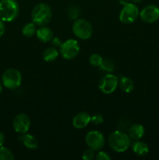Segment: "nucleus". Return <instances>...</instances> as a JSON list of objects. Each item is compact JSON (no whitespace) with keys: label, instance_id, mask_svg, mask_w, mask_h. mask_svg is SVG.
<instances>
[{"label":"nucleus","instance_id":"nucleus-1","mask_svg":"<svg viewBox=\"0 0 159 160\" xmlns=\"http://www.w3.org/2000/svg\"><path fill=\"white\" fill-rule=\"evenodd\" d=\"M52 10L50 6L46 3H39L35 6L31 12L32 21L37 26H46L51 20Z\"/></svg>","mask_w":159,"mask_h":160},{"label":"nucleus","instance_id":"nucleus-31","mask_svg":"<svg viewBox=\"0 0 159 160\" xmlns=\"http://www.w3.org/2000/svg\"><path fill=\"white\" fill-rule=\"evenodd\" d=\"M131 2H132V3H140L142 1H143V0H130Z\"/></svg>","mask_w":159,"mask_h":160},{"label":"nucleus","instance_id":"nucleus-14","mask_svg":"<svg viewBox=\"0 0 159 160\" xmlns=\"http://www.w3.org/2000/svg\"><path fill=\"white\" fill-rule=\"evenodd\" d=\"M36 36L40 42L46 43L51 42V39L53 38V31L48 27H41L36 31Z\"/></svg>","mask_w":159,"mask_h":160},{"label":"nucleus","instance_id":"nucleus-32","mask_svg":"<svg viewBox=\"0 0 159 160\" xmlns=\"http://www.w3.org/2000/svg\"><path fill=\"white\" fill-rule=\"evenodd\" d=\"M2 84H0V94L2 93Z\"/></svg>","mask_w":159,"mask_h":160},{"label":"nucleus","instance_id":"nucleus-9","mask_svg":"<svg viewBox=\"0 0 159 160\" xmlns=\"http://www.w3.org/2000/svg\"><path fill=\"white\" fill-rule=\"evenodd\" d=\"M118 81L116 76L112 73H107L104 75L99 81L98 87L102 93L108 95L115 91L118 86Z\"/></svg>","mask_w":159,"mask_h":160},{"label":"nucleus","instance_id":"nucleus-28","mask_svg":"<svg viewBox=\"0 0 159 160\" xmlns=\"http://www.w3.org/2000/svg\"><path fill=\"white\" fill-rule=\"evenodd\" d=\"M4 21H2V20H0V38L5 34V31H6V26H5Z\"/></svg>","mask_w":159,"mask_h":160},{"label":"nucleus","instance_id":"nucleus-6","mask_svg":"<svg viewBox=\"0 0 159 160\" xmlns=\"http://www.w3.org/2000/svg\"><path fill=\"white\" fill-rule=\"evenodd\" d=\"M59 52L63 59L70 60L79 54L80 45L75 39H69L62 42L59 47Z\"/></svg>","mask_w":159,"mask_h":160},{"label":"nucleus","instance_id":"nucleus-20","mask_svg":"<svg viewBox=\"0 0 159 160\" xmlns=\"http://www.w3.org/2000/svg\"><path fill=\"white\" fill-rule=\"evenodd\" d=\"M14 156L12 152L6 147L0 146V160H13Z\"/></svg>","mask_w":159,"mask_h":160},{"label":"nucleus","instance_id":"nucleus-30","mask_svg":"<svg viewBox=\"0 0 159 160\" xmlns=\"http://www.w3.org/2000/svg\"><path fill=\"white\" fill-rule=\"evenodd\" d=\"M129 2H130V0H118V2L123 6L128 4V3H129Z\"/></svg>","mask_w":159,"mask_h":160},{"label":"nucleus","instance_id":"nucleus-26","mask_svg":"<svg viewBox=\"0 0 159 160\" xmlns=\"http://www.w3.org/2000/svg\"><path fill=\"white\" fill-rule=\"evenodd\" d=\"M95 159L97 160H110L111 156H109L108 153L105 152L100 151L96 154Z\"/></svg>","mask_w":159,"mask_h":160},{"label":"nucleus","instance_id":"nucleus-2","mask_svg":"<svg viewBox=\"0 0 159 160\" xmlns=\"http://www.w3.org/2000/svg\"><path fill=\"white\" fill-rule=\"evenodd\" d=\"M108 145L113 151L123 152L130 145V138L123 131H115L108 136Z\"/></svg>","mask_w":159,"mask_h":160},{"label":"nucleus","instance_id":"nucleus-27","mask_svg":"<svg viewBox=\"0 0 159 160\" xmlns=\"http://www.w3.org/2000/svg\"><path fill=\"white\" fill-rule=\"evenodd\" d=\"M51 45H52L53 47H55V48H59V47L61 46V45L62 44L61 39L59 38H56V37L53 38L51 40Z\"/></svg>","mask_w":159,"mask_h":160},{"label":"nucleus","instance_id":"nucleus-3","mask_svg":"<svg viewBox=\"0 0 159 160\" xmlns=\"http://www.w3.org/2000/svg\"><path fill=\"white\" fill-rule=\"evenodd\" d=\"M20 7L16 0L0 1V20L4 22L13 21L19 15Z\"/></svg>","mask_w":159,"mask_h":160},{"label":"nucleus","instance_id":"nucleus-13","mask_svg":"<svg viewBox=\"0 0 159 160\" xmlns=\"http://www.w3.org/2000/svg\"><path fill=\"white\" fill-rule=\"evenodd\" d=\"M20 142L28 149H36L38 147V142L34 135L30 134H23L19 138Z\"/></svg>","mask_w":159,"mask_h":160},{"label":"nucleus","instance_id":"nucleus-21","mask_svg":"<svg viewBox=\"0 0 159 160\" xmlns=\"http://www.w3.org/2000/svg\"><path fill=\"white\" fill-rule=\"evenodd\" d=\"M67 14H68L70 20H76L80 15V9L76 5H72L69 7L68 10H67Z\"/></svg>","mask_w":159,"mask_h":160},{"label":"nucleus","instance_id":"nucleus-15","mask_svg":"<svg viewBox=\"0 0 159 160\" xmlns=\"http://www.w3.org/2000/svg\"><path fill=\"white\" fill-rule=\"evenodd\" d=\"M132 149L136 155L140 156H146L149 152V146L147 144L139 140L133 142L132 145Z\"/></svg>","mask_w":159,"mask_h":160},{"label":"nucleus","instance_id":"nucleus-17","mask_svg":"<svg viewBox=\"0 0 159 160\" xmlns=\"http://www.w3.org/2000/svg\"><path fill=\"white\" fill-rule=\"evenodd\" d=\"M118 84H119L120 88L126 93H130L135 88V84L132 80L128 77H122L119 79Z\"/></svg>","mask_w":159,"mask_h":160},{"label":"nucleus","instance_id":"nucleus-4","mask_svg":"<svg viewBox=\"0 0 159 160\" xmlns=\"http://www.w3.org/2000/svg\"><path fill=\"white\" fill-rule=\"evenodd\" d=\"M2 84L9 89H16L20 87L22 82V75L20 70L15 68L6 70L2 76Z\"/></svg>","mask_w":159,"mask_h":160},{"label":"nucleus","instance_id":"nucleus-24","mask_svg":"<svg viewBox=\"0 0 159 160\" xmlns=\"http://www.w3.org/2000/svg\"><path fill=\"white\" fill-rule=\"evenodd\" d=\"M82 158L85 160L94 159L95 158L94 150H93L92 148H90L84 150V152H83V154H82Z\"/></svg>","mask_w":159,"mask_h":160},{"label":"nucleus","instance_id":"nucleus-8","mask_svg":"<svg viewBox=\"0 0 159 160\" xmlns=\"http://www.w3.org/2000/svg\"><path fill=\"white\" fill-rule=\"evenodd\" d=\"M85 142L89 148L94 151H99L104 147L105 139L101 132L98 131H89L85 137Z\"/></svg>","mask_w":159,"mask_h":160},{"label":"nucleus","instance_id":"nucleus-23","mask_svg":"<svg viewBox=\"0 0 159 160\" xmlns=\"http://www.w3.org/2000/svg\"><path fill=\"white\" fill-rule=\"evenodd\" d=\"M102 59L103 58L99 54H98V53H94L89 58V62L93 67H98L101 66Z\"/></svg>","mask_w":159,"mask_h":160},{"label":"nucleus","instance_id":"nucleus-22","mask_svg":"<svg viewBox=\"0 0 159 160\" xmlns=\"http://www.w3.org/2000/svg\"><path fill=\"white\" fill-rule=\"evenodd\" d=\"M100 67L101 68V70L105 72H108V73L113 72L115 70V64L112 60L108 59H103Z\"/></svg>","mask_w":159,"mask_h":160},{"label":"nucleus","instance_id":"nucleus-19","mask_svg":"<svg viewBox=\"0 0 159 160\" xmlns=\"http://www.w3.org/2000/svg\"><path fill=\"white\" fill-rule=\"evenodd\" d=\"M37 30V25L34 22H32V23H27L22 28V34L25 37L31 38L36 34Z\"/></svg>","mask_w":159,"mask_h":160},{"label":"nucleus","instance_id":"nucleus-12","mask_svg":"<svg viewBox=\"0 0 159 160\" xmlns=\"http://www.w3.org/2000/svg\"><path fill=\"white\" fill-rule=\"evenodd\" d=\"M91 117L88 112H80L76 114L73 119V125L76 129H83L86 128L90 122Z\"/></svg>","mask_w":159,"mask_h":160},{"label":"nucleus","instance_id":"nucleus-7","mask_svg":"<svg viewBox=\"0 0 159 160\" xmlns=\"http://www.w3.org/2000/svg\"><path fill=\"white\" fill-rule=\"evenodd\" d=\"M140 16L139 9L135 3L129 2L123 6L119 13V20L125 24L132 23Z\"/></svg>","mask_w":159,"mask_h":160},{"label":"nucleus","instance_id":"nucleus-29","mask_svg":"<svg viewBox=\"0 0 159 160\" xmlns=\"http://www.w3.org/2000/svg\"><path fill=\"white\" fill-rule=\"evenodd\" d=\"M5 141H6V137H5V134H3L2 131H0V146H2L3 144L5 143Z\"/></svg>","mask_w":159,"mask_h":160},{"label":"nucleus","instance_id":"nucleus-10","mask_svg":"<svg viewBox=\"0 0 159 160\" xmlns=\"http://www.w3.org/2000/svg\"><path fill=\"white\" fill-rule=\"evenodd\" d=\"M31 127V119L26 114H17L12 120V128L14 131L20 134H26Z\"/></svg>","mask_w":159,"mask_h":160},{"label":"nucleus","instance_id":"nucleus-16","mask_svg":"<svg viewBox=\"0 0 159 160\" xmlns=\"http://www.w3.org/2000/svg\"><path fill=\"white\" fill-rule=\"evenodd\" d=\"M144 134V128L141 124L134 123L129 129V136L133 140H140Z\"/></svg>","mask_w":159,"mask_h":160},{"label":"nucleus","instance_id":"nucleus-25","mask_svg":"<svg viewBox=\"0 0 159 160\" xmlns=\"http://www.w3.org/2000/svg\"><path fill=\"white\" fill-rule=\"evenodd\" d=\"M90 122H92L95 125H100L104 122V118H103L101 114L97 113L92 116L91 118H90Z\"/></svg>","mask_w":159,"mask_h":160},{"label":"nucleus","instance_id":"nucleus-18","mask_svg":"<svg viewBox=\"0 0 159 160\" xmlns=\"http://www.w3.org/2000/svg\"><path fill=\"white\" fill-rule=\"evenodd\" d=\"M58 56H59V52L55 47L47 48L42 54V57L45 62H53L57 59Z\"/></svg>","mask_w":159,"mask_h":160},{"label":"nucleus","instance_id":"nucleus-5","mask_svg":"<svg viewBox=\"0 0 159 160\" xmlns=\"http://www.w3.org/2000/svg\"><path fill=\"white\" fill-rule=\"evenodd\" d=\"M73 32L75 35L82 40L91 37L93 29L89 21L85 19H76L73 23Z\"/></svg>","mask_w":159,"mask_h":160},{"label":"nucleus","instance_id":"nucleus-11","mask_svg":"<svg viewBox=\"0 0 159 160\" xmlns=\"http://www.w3.org/2000/svg\"><path fill=\"white\" fill-rule=\"evenodd\" d=\"M140 17L144 23H152L159 19V9L154 5H147L140 12Z\"/></svg>","mask_w":159,"mask_h":160}]
</instances>
